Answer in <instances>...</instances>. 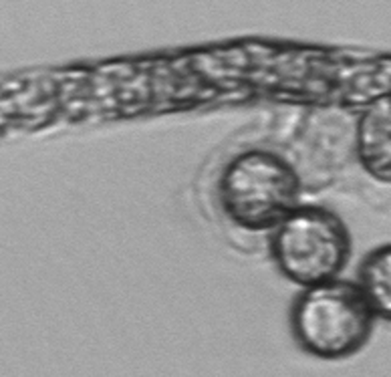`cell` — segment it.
<instances>
[{"label": "cell", "instance_id": "6da1fadb", "mask_svg": "<svg viewBox=\"0 0 391 377\" xmlns=\"http://www.w3.org/2000/svg\"><path fill=\"white\" fill-rule=\"evenodd\" d=\"M377 317L357 281L333 279L303 289L289 311L295 343L323 361L357 355L371 341Z\"/></svg>", "mask_w": 391, "mask_h": 377}, {"label": "cell", "instance_id": "7a4b0ae2", "mask_svg": "<svg viewBox=\"0 0 391 377\" xmlns=\"http://www.w3.org/2000/svg\"><path fill=\"white\" fill-rule=\"evenodd\" d=\"M301 178L277 152L246 150L220 172L216 194L224 216L250 232L273 230L301 204Z\"/></svg>", "mask_w": 391, "mask_h": 377}, {"label": "cell", "instance_id": "3957f363", "mask_svg": "<svg viewBox=\"0 0 391 377\" xmlns=\"http://www.w3.org/2000/svg\"><path fill=\"white\" fill-rule=\"evenodd\" d=\"M277 271L297 287H313L341 277L353 255L345 220L323 204H299L269 236Z\"/></svg>", "mask_w": 391, "mask_h": 377}, {"label": "cell", "instance_id": "277c9868", "mask_svg": "<svg viewBox=\"0 0 391 377\" xmlns=\"http://www.w3.org/2000/svg\"><path fill=\"white\" fill-rule=\"evenodd\" d=\"M353 150L367 176L391 184V93L365 105L355 123Z\"/></svg>", "mask_w": 391, "mask_h": 377}, {"label": "cell", "instance_id": "5b68a950", "mask_svg": "<svg viewBox=\"0 0 391 377\" xmlns=\"http://www.w3.org/2000/svg\"><path fill=\"white\" fill-rule=\"evenodd\" d=\"M357 283L377 319L391 323V242L373 246L363 255Z\"/></svg>", "mask_w": 391, "mask_h": 377}]
</instances>
